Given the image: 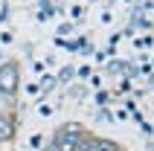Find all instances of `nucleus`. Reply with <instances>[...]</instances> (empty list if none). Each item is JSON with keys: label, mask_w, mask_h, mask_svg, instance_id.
I'll use <instances>...</instances> for the list:
<instances>
[{"label": "nucleus", "mask_w": 154, "mask_h": 151, "mask_svg": "<svg viewBox=\"0 0 154 151\" xmlns=\"http://www.w3.org/2000/svg\"><path fill=\"white\" fill-rule=\"evenodd\" d=\"M87 134V128L82 122H64V125L52 134L50 140V148L52 151H76L79 148V140Z\"/></svg>", "instance_id": "nucleus-1"}, {"label": "nucleus", "mask_w": 154, "mask_h": 151, "mask_svg": "<svg viewBox=\"0 0 154 151\" xmlns=\"http://www.w3.org/2000/svg\"><path fill=\"white\" fill-rule=\"evenodd\" d=\"M20 87V61L6 58L0 61V99H15Z\"/></svg>", "instance_id": "nucleus-2"}, {"label": "nucleus", "mask_w": 154, "mask_h": 151, "mask_svg": "<svg viewBox=\"0 0 154 151\" xmlns=\"http://www.w3.org/2000/svg\"><path fill=\"white\" fill-rule=\"evenodd\" d=\"M17 134V119L9 110H0V145H9Z\"/></svg>", "instance_id": "nucleus-3"}, {"label": "nucleus", "mask_w": 154, "mask_h": 151, "mask_svg": "<svg viewBox=\"0 0 154 151\" xmlns=\"http://www.w3.org/2000/svg\"><path fill=\"white\" fill-rule=\"evenodd\" d=\"M90 151H122L119 143H113V140H105V137H93V145Z\"/></svg>", "instance_id": "nucleus-4"}, {"label": "nucleus", "mask_w": 154, "mask_h": 151, "mask_svg": "<svg viewBox=\"0 0 154 151\" xmlns=\"http://www.w3.org/2000/svg\"><path fill=\"white\" fill-rule=\"evenodd\" d=\"M73 73H76L73 67H64V70H61V76H58V82H70V79H73Z\"/></svg>", "instance_id": "nucleus-5"}, {"label": "nucleus", "mask_w": 154, "mask_h": 151, "mask_svg": "<svg viewBox=\"0 0 154 151\" xmlns=\"http://www.w3.org/2000/svg\"><path fill=\"white\" fill-rule=\"evenodd\" d=\"M52 84H55V79H52V76H44V82H41V87H44V90H50Z\"/></svg>", "instance_id": "nucleus-6"}, {"label": "nucleus", "mask_w": 154, "mask_h": 151, "mask_svg": "<svg viewBox=\"0 0 154 151\" xmlns=\"http://www.w3.org/2000/svg\"><path fill=\"white\" fill-rule=\"evenodd\" d=\"M41 143H44V137L35 134V137H32V148H41Z\"/></svg>", "instance_id": "nucleus-7"}, {"label": "nucleus", "mask_w": 154, "mask_h": 151, "mask_svg": "<svg viewBox=\"0 0 154 151\" xmlns=\"http://www.w3.org/2000/svg\"><path fill=\"white\" fill-rule=\"evenodd\" d=\"M47 151H52V148H47Z\"/></svg>", "instance_id": "nucleus-8"}]
</instances>
